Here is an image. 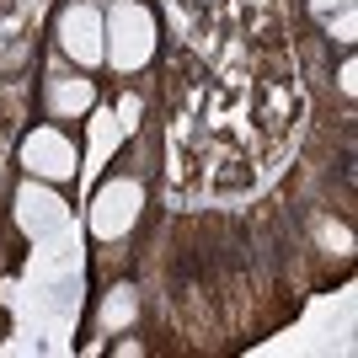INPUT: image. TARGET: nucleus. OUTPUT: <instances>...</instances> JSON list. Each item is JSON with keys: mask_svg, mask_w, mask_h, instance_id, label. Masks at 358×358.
Listing matches in <instances>:
<instances>
[{"mask_svg": "<svg viewBox=\"0 0 358 358\" xmlns=\"http://www.w3.org/2000/svg\"><path fill=\"white\" fill-rule=\"evenodd\" d=\"M102 38H107V64L113 70H139L155 54V22L139 0H118L102 16Z\"/></svg>", "mask_w": 358, "mask_h": 358, "instance_id": "f257e3e1", "label": "nucleus"}, {"mask_svg": "<svg viewBox=\"0 0 358 358\" xmlns=\"http://www.w3.org/2000/svg\"><path fill=\"white\" fill-rule=\"evenodd\" d=\"M59 48L70 54L80 70H96L107 64V38H102V11L91 0H75L59 11Z\"/></svg>", "mask_w": 358, "mask_h": 358, "instance_id": "f03ea898", "label": "nucleus"}, {"mask_svg": "<svg viewBox=\"0 0 358 358\" xmlns=\"http://www.w3.org/2000/svg\"><path fill=\"white\" fill-rule=\"evenodd\" d=\"M139 209H145V187H139L134 177H113L102 193H96V203H91V236H102V241L129 236Z\"/></svg>", "mask_w": 358, "mask_h": 358, "instance_id": "7ed1b4c3", "label": "nucleus"}, {"mask_svg": "<svg viewBox=\"0 0 358 358\" xmlns=\"http://www.w3.org/2000/svg\"><path fill=\"white\" fill-rule=\"evenodd\" d=\"M22 166L38 182H64V177H75V145L59 129H32L22 139Z\"/></svg>", "mask_w": 358, "mask_h": 358, "instance_id": "20e7f679", "label": "nucleus"}, {"mask_svg": "<svg viewBox=\"0 0 358 358\" xmlns=\"http://www.w3.org/2000/svg\"><path fill=\"white\" fill-rule=\"evenodd\" d=\"M16 220H22V230L27 236H48V230H59L64 224V198L48 187V182L32 177L22 193H16Z\"/></svg>", "mask_w": 358, "mask_h": 358, "instance_id": "39448f33", "label": "nucleus"}, {"mask_svg": "<svg viewBox=\"0 0 358 358\" xmlns=\"http://www.w3.org/2000/svg\"><path fill=\"white\" fill-rule=\"evenodd\" d=\"M91 102H96V91H91V80H80V75H54V80H48V107H54L59 118H80V113H91Z\"/></svg>", "mask_w": 358, "mask_h": 358, "instance_id": "423d86ee", "label": "nucleus"}, {"mask_svg": "<svg viewBox=\"0 0 358 358\" xmlns=\"http://www.w3.org/2000/svg\"><path fill=\"white\" fill-rule=\"evenodd\" d=\"M134 310H139V299H134V289L123 284V289H113V299H107V310H102V327H129L134 321Z\"/></svg>", "mask_w": 358, "mask_h": 358, "instance_id": "0eeeda50", "label": "nucleus"}, {"mask_svg": "<svg viewBox=\"0 0 358 358\" xmlns=\"http://www.w3.org/2000/svg\"><path fill=\"white\" fill-rule=\"evenodd\" d=\"M353 32H358V16H353V6L331 11V38H337V43H353Z\"/></svg>", "mask_w": 358, "mask_h": 358, "instance_id": "6e6552de", "label": "nucleus"}, {"mask_svg": "<svg viewBox=\"0 0 358 358\" xmlns=\"http://www.w3.org/2000/svg\"><path fill=\"white\" fill-rule=\"evenodd\" d=\"M343 91H348V96H353V91H358V64H353V59L343 64Z\"/></svg>", "mask_w": 358, "mask_h": 358, "instance_id": "1a4fd4ad", "label": "nucleus"}, {"mask_svg": "<svg viewBox=\"0 0 358 358\" xmlns=\"http://www.w3.org/2000/svg\"><path fill=\"white\" fill-rule=\"evenodd\" d=\"M310 6H315L321 16H331V11H343V6H353V0H310Z\"/></svg>", "mask_w": 358, "mask_h": 358, "instance_id": "9d476101", "label": "nucleus"}]
</instances>
